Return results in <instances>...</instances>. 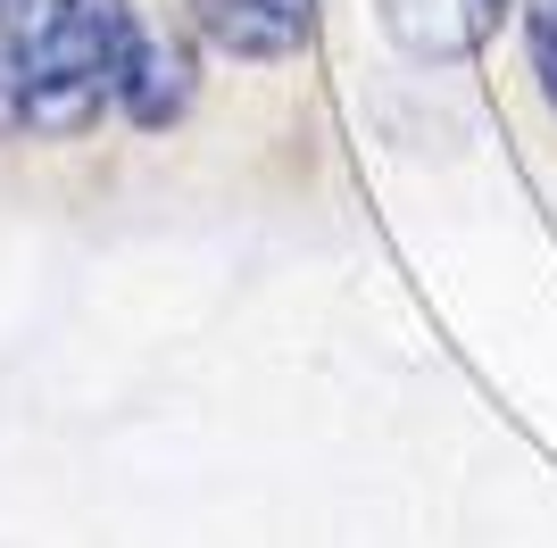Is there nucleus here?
<instances>
[{
    "label": "nucleus",
    "instance_id": "obj_2",
    "mask_svg": "<svg viewBox=\"0 0 557 548\" xmlns=\"http://www.w3.org/2000/svg\"><path fill=\"white\" fill-rule=\"evenodd\" d=\"M191 25H200L225 59L275 67V59H300V50H308V34H317V0H191Z\"/></svg>",
    "mask_w": 557,
    "mask_h": 548
},
{
    "label": "nucleus",
    "instance_id": "obj_5",
    "mask_svg": "<svg viewBox=\"0 0 557 548\" xmlns=\"http://www.w3.org/2000/svg\"><path fill=\"white\" fill-rule=\"evenodd\" d=\"M499 9H508V0H466V42H474V34H491V25H499Z\"/></svg>",
    "mask_w": 557,
    "mask_h": 548
},
{
    "label": "nucleus",
    "instance_id": "obj_4",
    "mask_svg": "<svg viewBox=\"0 0 557 548\" xmlns=\"http://www.w3.org/2000/svg\"><path fill=\"white\" fill-rule=\"evenodd\" d=\"M524 50H533L541 100L557 109V0H524Z\"/></svg>",
    "mask_w": 557,
    "mask_h": 548
},
{
    "label": "nucleus",
    "instance_id": "obj_3",
    "mask_svg": "<svg viewBox=\"0 0 557 548\" xmlns=\"http://www.w3.org/2000/svg\"><path fill=\"white\" fill-rule=\"evenodd\" d=\"M116 109L134 116V125H175L191 109V59L184 42H166L150 25L134 17V42H125V91H116Z\"/></svg>",
    "mask_w": 557,
    "mask_h": 548
},
{
    "label": "nucleus",
    "instance_id": "obj_1",
    "mask_svg": "<svg viewBox=\"0 0 557 548\" xmlns=\"http://www.w3.org/2000/svg\"><path fill=\"white\" fill-rule=\"evenodd\" d=\"M125 42H134V9L125 0H75L59 34L34 59L25 84V125L34 134H84L100 109H116L125 91Z\"/></svg>",
    "mask_w": 557,
    "mask_h": 548
}]
</instances>
